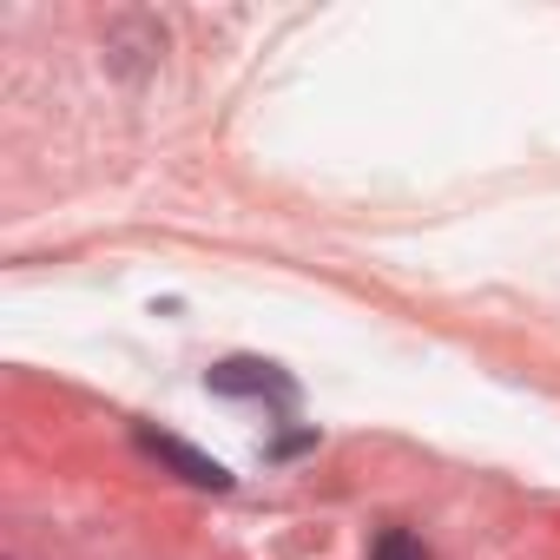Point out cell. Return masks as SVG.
I'll return each mask as SVG.
<instances>
[{"label":"cell","mask_w":560,"mask_h":560,"mask_svg":"<svg viewBox=\"0 0 560 560\" xmlns=\"http://www.w3.org/2000/svg\"><path fill=\"white\" fill-rule=\"evenodd\" d=\"M132 435H139V448H145V455H159L165 468H178V481L211 488V494H224V488H231V468H224V462H211V455H198L191 442H178V435H165V429H152V422H139Z\"/></svg>","instance_id":"cell-1"},{"label":"cell","mask_w":560,"mask_h":560,"mask_svg":"<svg viewBox=\"0 0 560 560\" xmlns=\"http://www.w3.org/2000/svg\"><path fill=\"white\" fill-rule=\"evenodd\" d=\"M205 389L211 396H270V402H291V376H277V363H257V357H231L218 370H205Z\"/></svg>","instance_id":"cell-2"},{"label":"cell","mask_w":560,"mask_h":560,"mask_svg":"<svg viewBox=\"0 0 560 560\" xmlns=\"http://www.w3.org/2000/svg\"><path fill=\"white\" fill-rule=\"evenodd\" d=\"M370 560H429V547H422L409 527H383L376 547H370Z\"/></svg>","instance_id":"cell-3"}]
</instances>
